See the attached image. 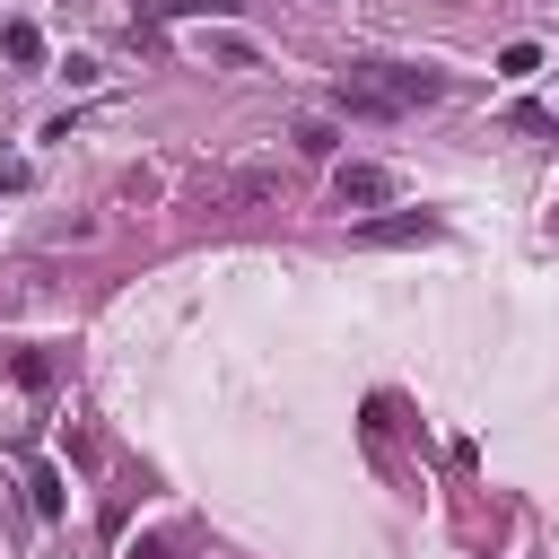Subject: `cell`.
<instances>
[{
  "label": "cell",
  "instance_id": "1",
  "mask_svg": "<svg viewBox=\"0 0 559 559\" xmlns=\"http://www.w3.org/2000/svg\"><path fill=\"white\" fill-rule=\"evenodd\" d=\"M437 96H445V79H428V70H393V61H349L341 70L349 114H411V105H437Z\"/></svg>",
  "mask_w": 559,
  "mask_h": 559
},
{
  "label": "cell",
  "instance_id": "2",
  "mask_svg": "<svg viewBox=\"0 0 559 559\" xmlns=\"http://www.w3.org/2000/svg\"><path fill=\"white\" fill-rule=\"evenodd\" d=\"M288 192V175L280 166H227V175H210L201 183V201L210 210H262V201H280Z\"/></svg>",
  "mask_w": 559,
  "mask_h": 559
},
{
  "label": "cell",
  "instance_id": "3",
  "mask_svg": "<svg viewBox=\"0 0 559 559\" xmlns=\"http://www.w3.org/2000/svg\"><path fill=\"white\" fill-rule=\"evenodd\" d=\"M332 201H341V210H384V201H393V175L367 166V157H341V166H332Z\"/></svg>",
  "mask_w": 559,
  "mask_h": 559
},
{
  "label": "cell",
  "instance_id": "4",
  "mask_svg": "<svg viewBox=\"0 0 559 559\" xmlns=\"http://www.w3.org/2000/svg\"><path fill=\"white\" fill-rule=\"evenodd\" d=\"M437 218L428 210H393V218H358V245H428Z\"/></svg>",
  "mask_w": 559,
  "mask_h": 559
},
{
  "label": "cell",
  "instance_id": "5",
  "mask_svg": "<svg viewBox=\"0 0 559 559\" xmlns=\"http://www.w3.org/2000/svg\"><path fill=\"white\" fill-rule=\"evenodd\" d=\"M192 52H201V61H227V70H262V44H253V35H227V26H201Z\"/></svg>",
  "mask_w": 559,
  "mask_h": 559
},
{
  "label": "cell",
  "instance_id": "6",
  "mask_svg": "<svg viewBox=\"0 0 559 559\" xmlns=\"http://www.w3.org/2000/svg\"><path fill=\"white\" fill-rule=\"evenodd\" d=\"M0 52H9L17 70H35V61H44V35H35L26 17H9V26H0Z\"/></svg>",
  "mask_w": 559,
  "mask_h": 559
},
{
  "label": "cell",
  "instance_id": "7",
  "mask_svg": "<svg viewBox=\"0 0 559 559\" xmlns=\"http://www.w3.org/2000/svg\"><path fill=\"white\" fill-rule=\"evenodd\" d=\"M9 376H17L26 393H44V384H52V358H44V349H9Z\"/></svg>",
  "mask_w": 559,
  "mask_h": 559
},
{
  "label": "cell",
  "instance_id": "8",
  "mask_svg": "<svg viewBox=\"0 0 559 559\" xmlns=\"http://www.w3.org/2000/svg\"><path fill=\"white\" fill-rule=\"evenodd\" d=\"M297 148H306V157H332V148H341V131H332L323 114H306V122H297Z\"/></svg>",
  "mask_w": 559,
  "mask_h": 559
},
{
  "label": "cell",
  "instance_id": "9",
  "mask_svg": "<svg viewBox=\"0 0 559 559\" xmlns=\"http://www.w3.org/2000/svg\"><path fill=\"white\" fill-rule=\"evenodd\" d=\"M26 489H35V515H61V472H52V463H35Z\"/></svg>",
  "mask_w": 559,
  "mask_h": 559
},
{
  "label": "cell",
  "instance_id": "10",
  "mask_svg": "<svg viewBox=\"0 0 559 559\" xmlns=\"http://www.w3.org/2000/svg\"><path fill=\"white\" fill-rule=\"evenodd\" d=\"M533 70H542V44H507L498 52V79H533Z\"/></svg>",
  "mask_w": 559,
  "mask_h": 559
},
{
  "label": "cell",
  "instance_id": "11",
  "mask_svg": "<svg viewBox=\"0 0 559 559\" xmlns=\"http://www.w3.org/2000/svg\"><path fill=\"white\" fill-rule=\"evenodd\" d=\"M175 550H183V533H140L122 559H175Z\"/></svg>",
  "mask_w": 559,
  "mask_h": 559
},
{
  "label": "cell",
  "instance_id": "12",
  "mask_svg": "<svg viewBox=\"0 0 559 559\" xmlns=\"http://www.w3.org/2000/svg\"><path fill=\"white\" fill-rule=\"evenodd\" d=\"M26 183H35V166H26L17 148H0V192H26Z\"/></svg>",
  "mask_w": 559,
  "mask_h": 559
},
{
  "label": "cell",
  "instance_id": "13",
  "mask_svg": "<svg viewBox=\"0 0 559 559\" xmlns=\"http://www.w3.org/2000/svg\"><path fill=\"white\" fill-rule=\"evenodd\" d=\"M227 0H157V17H218Z\"/></svg>",
  "mask_w": 559,
  "mask_h": 559
},
{
  "label": "cell",
  "instance_id": "14",
  "mask_svg": "<svg viewBox=\"0 0 559 559\" xmlns=\"http://www.w3.org/2000/svg\"><path fill=\"white\" fill-rule=\"evenodd\" d=\"M550 227H559V210H550Z\"/></svg>",
  "mask_w": 559,
  "mask_h": 559
}]
</instances>
